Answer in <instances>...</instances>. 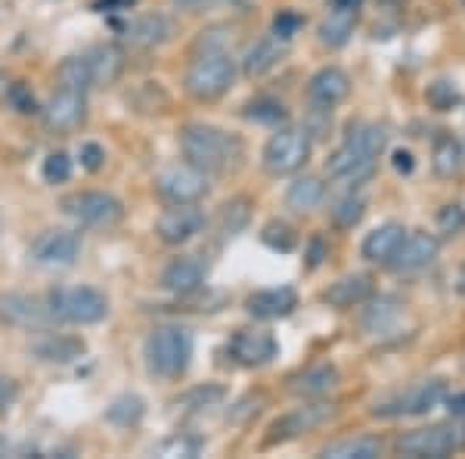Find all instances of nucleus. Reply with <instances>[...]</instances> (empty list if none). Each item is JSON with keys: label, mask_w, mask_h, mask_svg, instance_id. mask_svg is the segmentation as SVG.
Returning <instances> with one entry per match:
<instances>
[{"label": "nucleus", "mask_w": 465, "mask_h": 459, "mask_svg": "<svg viewBox=\"0 0 465 459\" xmlns=\"http://www.w3.org/2000/svg\"><path fill=\"white\" fill-rule=\"evenodd\" d=\"M202 230H205V215L196 205H171L155 221V233L164 245H183L196 239Z\"/></svg>", "instance_id": "nucleus-16"}, {"label": "nucleus", "mask_w": 465, "mask_h": 459, "mask_svg": "<svg viewBox=\"0 0 465 459\" xmlns=\"http://www.w3.org/2000/svg\"><path fill=\"white\" fill-rule=\"evenodd\" d=\"M155 193L168 205H199L208 195V175L190 162L168 165L155 175Z\"/></svg>", "instance_id": "nucleus-7"}, {"label": "nucleus", "mask_w": 465, "mask_h": 459, "mask_svg": "<svg viewBox=\"0 0 465 459\" xmlns=\"http://www.w3.org/2000/svg\"><path fill=\"white\" fill-rule=\"evenodd\" d=\"M6 90V78H4V72H0V94Z\"/></svg>", "instance_id": "nucleus-50"}, {"label": "nucleus", "mask_w": 465, "mask_h": 459, "mask_svg": "<svg viewBox=\"0 0 465 459\" xmlns=\"http://www.w3.org/2000/svg\"><path fill=\"white\" fill-rule=\"evenodd\" d=\"M412 153H407V149H401V153H394V168L401 171V175H410L412 171Z\"/></svg>", "instance_id": "nucleus-49"}, {"label": "nucleus", "mask_w": 465, "mask_h": 459, "mask_svg": "<svg viewBox=\"0 0 465 459\" xmlns=\"http://www.w3.org/2000/svg\"><path fill=\"white\" fill-rule=\"evenodd\" d=\"M205 285V267L202 261L190 258V254H180L162 270V289L171 292L177 298H190Z\"/></svg>", "instance_id": "nucleus-21"}, {"label": "nucleus", "mask_w": 465, "mask_h": 459, "mask_svg": "<svg viewBox=\"0 0 465 459\" xmlns=\"http://www.w3.org/2000/svg\"><path fill=\"white\" fill-rule=\"evenodd\" d=\"M462 162H465V153H462L460 140H453V137L438 140V146H434V153H431V168L438 171L440 177L460 175Z\"/></svg>", "instance_id": "nucleus-34"}, {"label": "nucleus", "mask_w": 465, "mask_h": 459, "mask_svg": "<svg viewBox=\"0 0 465 459\" xmlns=\"http://www.w3.org/2000/svg\"><path fill=\"white\" fill-rule=\"evenodd\" d=\"M326 175L344 186H360L376 175V155H366L351 143H341L326 159Z\"/></svg>", "instance_id": "nucleus-17"}, {"label": "nucleus", "mask_w": 465, "mask_h": 459, "mask_svg": "<svg viewBox=\"0 0 465 459\" xmlns=\"http://www.w3.org/2000/svg\"><path fill=\"white\" fill-rule=\"evenodd\" d=\"M47 307L59 323L72 326H94L109 317V298L94 285H59L47 295Z\"/></svg>", "instance_id": "nucleus-4"}, {"label": "nucleus", "mask_w": 465, "mask_h": 459, "mask_svg": "<svg viewBox=\"0 0 465 459\" xmlns=\"http://www.w3.org/2000/svg\"><path fill=\"white\" fill-rule=\"evenodd\" d=\"M335 385H339V370L329 366V364H317V366H311V370L298 373L289 388L302 397H322V394H329Z\"/></svg>", "instance_id": "nucleus-30"}, {"label": "nucleus", "mask_w": 465, "mask_h": 459, "mask_svg": "<svg viewBox=\"0 0 465 459\" xmlns=\"http://www.w3.org/2000/svg\"><path fill=\"white\" fill-rule=\"evenodd\" d=\"M227 354L232 364L254 370V366H267L270 360L280 354V344H276V338L270 335L267 329H239V333L230 338Z\"/></svg>", "instance_id": "nucleus-14"}, {"label": "nucleus", "mask_w": 465, "mask_h": 459, "mask_svg": "<svg viewBox=\"0 0 465 459\" xmlns=\"http://www.w3.org/2000/svg\"><path fill=\"white\" fill-rule=\"evenodd\" d=\"M363 215H366V202L360 199V195H344V199L335 202V208H332V221H335V227H341V230H351V227H357L360 221H363Z\"/></svg>", "instance_id": "nucleus-37"}, {"label": "nucleus", "mask_w": 465, "mask_h": 459, "mask_svg": "<svg viewBox=\"0 0 465 459\" xmlns=\"http://www.w3.org/2000/svg\"><path fill=\"white\" fill-rule=\"evenodd\" d=\"M438 227L440 233H460L465 227V212L460 205H447L444 212L438 215Z\"/></svg>", "instance_id": "nucleus-46"}, {"label": "nucleus", "mask_w": 465, "mask_h": 459, "mask_svg": "<svg viewBox=\"0 0 465 459\" xmlns=\"http://www.w3.org/2000/svg\"><path fill=\"white\" fill-rule=\"evenodd\" d=\"M322 199H326V184L317 175L295 177L286 190V208L298 215H311L313 208L322 205Z\"/></svg>", "instance_id": "nucleus-29"}, {"label": "nucleus", "mask_w": 465, "mask_h": 459, "mask_svg": "<svg viewBox=\"0 0 465 459\" xmlns=\"http://www.w3.org/2000/svg\"><path fill=\"white\" fill-rule=\"evenodd\" d=\"M348 94H351V78L339 65H326V69H320L307 81V100H311L313 109L332 112L339 103L348 100Z\"/></svg>", "instance_id": "nucleus-18"}, {"label": "nucleus", "mask_w": 465, "mask_h": 459, "mask_svg": "<svg viewBox=\"0 0 465 459\" xmlns=\"http://www.w3.org/2000/svg\"><path fill=\"white\" fill-rule=\"evenodd\" d=\"M239 0H174L177 10L186 13H205V10H221V6H232Z\"/></svg>", "instance_id": "nucleus-47"}, {"label": "nucleus", "mask_w": 465, "mask_h": 459, "mask_svg": "<svg viewBox=\"0 0 465 459\" xmlns=\"http://www.w3.org/2000/svg\"><path fill=\"white\" fill-rule=\"evenodd\" d=\"M344 143H351V146H357L360 153L366 155H379L388 149V131L381 125H372V122H357L348 127V137H344Z\"/></svg>", "instance_id": "nucleus-32"}, {"label": "nucleus", "mask_w": 465, "mask_h": 459, "mask_svg": "<svg viewBox=\"0 0 465 459\" xmlns=\"http://www.w3.org/2000/svg\"><path fill=\"white\" fill-rule=\"evenodd\" d=\"M245 307H249V314L254 320H282L298 307V295H295V289H289V285H280V289H261V292H254V295H249Z\"/></svg>", "instance_id": "nucleus-23"}, {"label": "nucleus", "mask_w": 465, "mask_h": 459, "mask_svg": "<svg viewBox=\"0 0 465 459\" xmlns=\"http://www.w3.org/2000/svg\"><path fill=\"white\" fill-rule=\"evenodd\" d=\"M146 416V401L140 394H118L106 406V419L118 428H131Z\"/></svg>", "instance_id": "nucleus-33"}, {"label": "nucleus", "mask_w": 465, "mask_h": 459, "mask_svg": "<svg viewBox=\"0 0 465 459\" xmlns=\"http://www.w3.org/2000/svg\"><path fill=\"white\" fill-rule=\"evenodd\" d=\"M177 35V25L171 16H164V13H143V16L131 19L124 25V37L134 44V47H162V44H168L171 37Z\"/></svg>", "instance_id": "nucleus-22"}, {"label": "nucleus", "mask_w": 465, "mask_h": 459, "mask_svg": "<svg viewBox=\"0 0 465 459\" xmlns=\"http://www.w3.org/2000/svg\"><path fill=\"white\" fill-rule=\"evenodd\" d=\"M311 131L307 127H282L273 137L267 140L264 153H261V162H264V171L273 177H289L298 175L304 168L307 159H311Z\"/></svg>", "instance_id": "nucleus-5"}, {"label": "nucleus", "mask_w": 465, "mask_h": 459, "mask_svg": "<svg viewBox=\"0 0 465 459\" xmlns=\"http://www.w3.org/2000/svg\"><path fill=\"white\" fill-rule=\"evenodd\" d=\"M304 25V19L298 16L295 10H282L280 16L273 19V35L282 37V41H292V37L298 35V28Z\"/></svg>", "instance_id": "nucleus-43"}, {"label": "nucleus", "mask_w": 465, "mask_h": 459, "mask_svg": "<svg viewBox=\"0 0 465 459\" xmlns=\"http://www.w3.org/2000/svg\"><path fill=\"white\" fill-rule=\"evenodd\" d=\"M78 159H81V165H84L87 171H100L103 162H106V149H103L100 143H81Z\"/></svg>", "instance_id": "nucleus-45"}, {"label": "nucleus", "mask_w": 465, "mask_h": 459, "mask_svg": "<svg viewBox=\"0 0 465 459\" xmlns=\"http://www.w3.org/2000/svg\"><path fill=\"white\" fill-rule=\"evenodd\" d=\"M320 456H326V459H379L381 441L379 438H344V441L326 444V447L320 450Z\"/></svg>", "instance_id": "nucleus-31"}, {"label": "nucleus", "mask_w": 465, "mask_h": 459, "mask_svg": "<svg viewBox=\"0 0 465 459\" xmlns=\"http://www.w3.org/2000/svg\"><path fill=\"white\" fill-rule=\"evenodd\" d=\"M286 47H289V41H282V37H276V35H264L258 44L249 47V54L242 59V72L249 75V78H261V75L273 72L276 65L282 63V56H286Z\"/></svg>", "instance_id": "nucleus-24"}, {"label": "nucleus", "mask_w": 465, "mask_h": 459, "mask_svg": "<svg viewBox=\"0 0 465 459\" xmlns=\"http://www.w3.org/2000/svg\"><path fill=\"white\" fill-rule=\"evenodd\" d=\"M245 118H252L258 125H280L286 118V106L280 100H273V96H258V100H252L245 106Z\"/></svg>", "instance_id": "nucleus-38"}, {"label": "nucleus", "mask_w": 465, "mask_h": 459, "mask_svg": "<svg viewBox=\"0 0 465 459\" xmlns=\"http://www.w3.org/2000/svg\"><path fill=\"white\" fill-rule=\"evenodd\" d=\"M0 230H4V217H0Z\"/></svg>", "instance_id": "nucleus-51"}, {"label": "nucleus", "mask_w": 465, "mask_h": 459, "mask_svg": "<svg viewBox=\"0 0 465 459\" xmlns=\"http://www.w3.org/2000/svg\"><path fill=\"white\" fill-rule=\"evenodd\" d=\"M87 344L74 335H56V333H47L41 335L37 342H32V354L44 364H72V360L84 357Z\"/></svg>", "instance_id": "nucleus-26"}, {"label": "nucleus", "mask_w": 465, "mask_h": 459, "mask_svg": "<svg viewBox=\"0 0 465 459\" xmlns=\"http://www.w3.org/2000/svg\"><path fill=\"white\" fill-rule=\"evenodd\" d=\"M84 118H87V90H81V87L59 85L56 94L50 96L47 106H44V122L56 134L78 131V127L84 125Z\"/></svg>", "instance_id": "nucleus-10"}, {"label": "nucleus", "mask_w": 465, "mask_h": 459, "mask_svg": "<svg viewBox=\"0 0 465 459\" xmlns=\"http://www.w3.org/2000/svg\"><path fill=\"white\" fill-rule=\"evenodd\" d=\"M146 370L159 379H180L193 360V335L180 326H162L146 338Z\"/></svg>", "instance_id": "nucleus-3"}, {"label": "nucleus", "mask_w": 465, "mask_h": 459, "mask_svg": "<svg viewBox=\"0 0 465 459\" xmlns=\"http://www.w3.org/2000/svg\"><path fill=\"white\" fill-rule=\"evenodd\" d=\"M462 447L460 425H429L401 434L394 450L410 459H444Z\"/></svg>", "instance_id": "nucleus-8"}, {"label": "nucleus", "mask_w": 465, "mask_h": 459, "mask_svg": "<svg viewBox=\"0 0 465 459\" xmlns=\"http://www.w3.org/2000/svg\"><path fill=\"white\" fill-rule=\"evenodd\" d=\"M180 153L205 175H227V171L239 168L245 146L236 134H227L214 125L190 122L180 127Z\"/></svg>", "instance_id": "nucleus-1"}, {"label": "nucleus", "mask_w": 465, "mask_h": 459, "mask_svg": "<svg viewBox=\"0 0 465 459\" xmlns=\"http://www.w3.org/2000/svg\"><path fill=\"white\" fill-rule=\"evenodd\" d=\"M372 295V280L366 274H348L341 276V280H335L329 285L326 292H322V301L332 307H339V311H351V307H360L366 298Z\"/></svg>", "instance_id": "nucleus-25"}, {"label": "nucleus", "mask_w": 465, "mask_h": 459, "mask_svg": "<svg viewBox=\"0 0 465 459\" xmlns=\"http://www.w3.org/2000/svg\"><path fill=\"white\" fill-rule=\"evenodd\" d=\"M444 397H447V385H444V382H438V379H431V382H422V385L410 388L407 394L394 397V401L379 404L372 413H376V416H385V419L422 416V413H429V410H434V406L444 404Z\"/></svg>", "instance_id": "nucleus-13"}, {"label": "nucleus", "mask_w": 465, "mask_h": 459, "mask_svg": "<svg viewBox=\"0 0 465 459\" xmlns=\"http://www.w3.org/2000/svg\"><path fill=\"white\" fill-rule=\"evenodd\" d=\"M335 413H339V406L332 401H311V404L295 406V410L286 413V416H280L273 425H270V434L264 444L270 447V444H286V441L302 438V434L313 432V428L332 423Z\"/></svg>", "instance_id": "nucleus-9"}, {"label": "nucleus", "mask_w": 465, "mask_h": 459, "mask_svg": "<svg viewBox=\"0 0 465 459\" xmlns=\"http://www.w3.org/2000/svg\"><path fill=\"white\" fill-rule=\"evenodd\" d=\"M28 258L41 267H72L81 258V236L72 230H44L28 248Z\"/></svg>", "instance_id": "nucleus-12"}, {"label": "nucleus", "mask_w": 465, "mask_h": 459, "mask_svg": "<svg viewBox=\"0 0 465 459\" xmlns=\"http://www.w3.org/2000/svg\"><path fill=\"white\" fill-rule=\"evenodd\" d=\"M16 401H19V385L10 379V375L0 373V413H6Z\"/></svg>", "instance_id": "nucleus-48"}, {"label": "nucleus", "mask_w": 465, "mask_h": 459, "mask_svg": "<svg viewBox=\"0 0 465 459\" xmlns=\"http://www.w3.org/2000/svg\"><path fill=\"white\" fill-rule=\"evenodd\" d=\"M41 175L47 184H65L72 177V159L69 153H50L41 165Z\"/></svg>", "instance_id": "nucleus-40"}, {"label": "nucleus", "mask_w": 465, "mask_h": 459, "mask_svg": "<svg viewBox=\"0 0 465 459\" xmlns=\"http://www.w3.org/2000/svg\"><path fill=\"white\" fill-rule=\"evenodd\" d=\"M205 447V441L202 438H193V434H171L168 441H162L159 447H155V454L159 456H199V450Z\"/></svg>", "instance_id": "nucleus-39"}, {"label": "nucleus", "mask_w": 465, "mask_h": 459, "mask_svg": "<svg viewBox=\"0 0 465 459\" xmlns=\"http://www.w3.org/2000/svg\"><path fill=\"white\" fill-rule=\"evenodd\" d=\"M63 212L69 215L72 221H78L81 227H94V230H109L124 221L122 199L112 193H103V190L69 193L63 199Z\"/></svg>", "instance_id": "nucleus-6"}, {"label": "nucleus", "mask_w": 465, "mask_h": 459, "mask_svg": "<svg viewBox=\"0 0 465 459\" xmlns=\"http://www.w3.org/2000/svg\"><path fill=\"white\" fill-rule=\"evenodd\" d=\"M360 4H363V0H329L326 19H322V25H320V41L326 44V47L339 50L351 41L357 16H360Z\"/></svg>", "instance_id": "nucleus-19"}, {"label": "nucleus", "mask_w": 465, "mask_h": 459, "mask_svg": "<svg viewBox=\"0 0 465 459\" xmlns=\"http://www.w3.org/2000/svg\"><path fill=\"white\" fill-rule=\"evenodd\" d=\"M249 224V199H230L227 205L221 208V217H217V230H221V236L223 239H230V236H236L239 230Z\"/></svg>", "instance_id": "nucleus-35"}, {"label": "nucleus", "mask_w": 465, "mask_h": 459, "mask_svg": "<svg viewBox=\"0 0 465 459\" xmlns=\"http://www.w3.org/2000/svg\"><path fill=\"white\" fill-rule=\"evenodd\" d=\"M403 236H407V230L401 227V224H381V227H376L370 233V236L363 239V258L372 261V264H388V261L397 254V248H401Z\"/></svg>", "instance_id": "nucleus-27"}, {"label": "nucleus", "mask_w": 465, "mask_h": 459, "mask_svg": "<svg viewBox=\"0 0 465 459\" xmlns=\"http://www.w3.org/2000/svg\"><path fill=\"white\" fill-rule=\"evenodd\" d=\"M223 397V388H217V385H212V388H196V391H190V394L183 397V404H190L193 410H202V406H212V404H217Z\"/></svg>", "instance_id": "nucleus-44"}, {"label": "nucleus", "mask_w": 465, "mask_h": 459, "mask_svg": "<svg viewBox=\"0 0 465 459\" xmlns=\"http://www.w3.org/2000/svg\"><path fill=\"white\" fill-rule=\"evenodd\" d=\"M6 100L16 106V112H22V115H28V112H37V103H35V96H32V90H28L22 81H16V85H6Z\"/></svg>", "instance_id": "nucleus-42"}, {"label": "nucleus", "mask_w": 465, "mask_h": 459, "mask_svg": "<svg viewBox=\"0 0 465 459\" xmlns=\"http://www.w3.org/2000/svg\"><path fill=\"white\" fill-rule=\"evenodd\" d=\"M78 59L81 69H84L87 87H109L124 72V50L115 47V44H96V47L84 50Z\"/></svg>", "instance_id": "nucleus-15"}, {"label": "nucleus", "mask_w": 465, "mask_h": 459, "mask_svg": "<svg viewBox=\"0 0 465 459\" xmlns=\"http://www.w3.org/2000/svg\"><path fill=\"white\" fill-rule=\"evenodd\" d=\"M425 100H429L438 112H447V109H453L462 96L450 81H434V85H429V90H425Z\"/></svg>", "instance_id": "nucleus-41"}, {"label": "nucleus", "mask_w": 465, "mask_h": 459, "mask_svg": "<svg viewBox=\"0 0 465 459\" xmlns=\"http://www.w3.org/2000/svg\"><path fill=\"white\" fill-rule=\"evenodd\" d=\"M232 81H236V65L230 50H202L183 75V90L199 103H214L232 87Z\"/></svg>", "instance_id": "nucleus-2"}, {"label": "nucleus", "mask_w": 465, "mask_h": 459, "mask_svg": "<svg viewBox=\"0 0 465 459\" xmlns=\"http://www.w3.org/2000/svg\"><path fill=\"white\" fill-rule=\"evenodd\" d=\"M438 248L440 243L431 233H407L401 248H397V254L388 261V267L397 270V274H416V270H425L438 258Z\"/></svg>", "instance_id": "nucleus-20"}, {"label": "nucleus", "mask_w": 465, "mask_h": 459, "mask_svg": "<svg viewBox=\"0 0 465 459\" xmlns=\"http://www.w3.org/2000/svg\"><path fill=\"white\" fill-rule=\"evenodd\" d=\"M56 317L50 314L47 301L35 295H22V292H10V295H0V323L10 329H25V333H41L47 329Z\"/></svg>", "instance_id": "nucleus-11"}, {"label": "nucleus", "mask_w": 465, "mask_h": 459, "mask_svg": "<svg viewBox=\"0 0 465 459\" xmlns=\"http://www.w3.org/2000/svg\"><path fill=\"white\" fill-rule=\"evenodd\" d=\"M363 329L370 335H388L401 326L403 320V307L394 298H366L363 301Z\"/></svg>", "instance_id": "nucleus-28"}, {"label": "nucleus", "mask_w": 465, "mask_h": 459, "mask_svg": "<svg viewBox=\"0 0 465 459\" xmlns=\"http://www.w3.org/2000/svg\"><path fill=\"white\" fill-rule=\"evenodd\" d=\"M261 243L267 248H273V252L286 254L298 245V233L292 230L286 221H270V224H264V230H261Z\"/></svg>", "instance_id": "nucleus-36"}]
</instances>
